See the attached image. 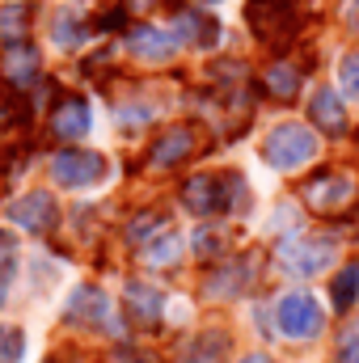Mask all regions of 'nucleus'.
I'll return each mask as SVG.
<instances>
[{
  "label": "nucleus",
  "mask_w": 359,
  "mask_h": 363,
  "mask_svg": "<svg viewBox=\"0 0 359 363\" xmlns=\"http://www.w3.org/2000/svg\"><path fill=\"white\" fill-rule=\"evenodd\" d=\"M351 194H355V182L347 178V174H317L313 182H304V199H309V207H317V211H334V207H343Z\"/></svg>",
  "instance_id": "nucleus-12"
},
{
  "label": "nucleus",
  "mask_w": 359,
  "mask_h": 363,
  "mask_svg": "<svg viewBox=\"0 0 359 363\" xmlns=\"http://www.w3.org/2000/svg\"><path fill=\"white\" fill-rule=\"evenodd\" d=\"M321 304H317V296H309V291H287L279 304H275V325H279V334L283 338H292V342H304V338H317L321 334Z\"/></svg>",
  "instance_id": "nucleus-4"
},
{
  "label": "nucleus",
  "mask_w": 359,
  "mask_h": 363,
  "mask_svg": "<svg viewBox=\"0 0 359 363\" xmlns=\"http://www.w3.org/2000/svg\"><path fill=\"white\" fill-rule=\"evenodd\" d=\"M330 245L326 241H296L287 254H283V262H287V271H296V274H317V271H326V262H330Z\"/></svg>",
  "instance_id": "nucleus-15"
},
{
  "label": "nucleus",
  "mask_w": 359,
  "mask_h": 363,
  "mask_svg": "<svg viewBox=\"0 0 359 363\" xmlns=\"http://www.w3.org/2000/svg\"><path fill=\"white\" fill-rule=\"evenodd\" d=\"M241 363H275V359H270V355H263V351H254V355H245Z\"/></svg>",
  "instance_id": "nucleus-26"
},
{
  "label": "nucleus",
  "mask_w": 359,
  "mask_h": 363,
  "mask_svg": "<svg viewBox=\"0 0 359 363\" xmlns=\"http://www.w3.org/2000/svg\"><path fill=\"white\" fill-rule=\"evenodd\" d=\"M300 0H250L245 4V21L250 30L270 43V47H283L296 30H300Z\"/></svg>",
  "instance_id": "nucleus-2"
},
{
  "label": "nucleus",
  "mask_w": 359,
  "mask_h": 363,
  "mask_svg": "<svg viewBox=\"0 0 359 363\" xmlns=\"http://www.w3.org/2000/svg\"><path fill=\"white\" fill-rule=\"evenodd\" d=\"M263 157L275 169H300L317 157V135L304 123H279L263 144Z\"/></svg>",
  "instance_id": "nucleus-3"
},
{
  "label": "nucleus",
  "mask_w": 359,
  "mask_h": 363,
  "mask_svg": "<svg viewBox=\"0 0 359 363\" xmlns=\"http://www.w3.org/2000/svg\"><path fill=\"white\" fill-rule=\"evenodd\" d=\"M123 313H127L131 325H140V330H157V325H161V313H165V296H161L157 287L131 279V283L123 287Z\"/></svg>",
  "instance_id": "nucleus-7"
},
{
  "label": "nucleus",
  "mask_w": 359,
  "mask_h": 363,
  "mask_svg": "<svg viewBox=\"0 0 359 363\" xmlns=\"http://www.w3.org/2000/svg\"><path fill=\"white\" fill-rule=\"evenodd\" d=\"M30 4H9V9H0V43L9 47V51H17V47H26V34H30Z\"/></svg>",
  "instance_id": "nucleus-16"
},
{
  "label": "nucleus",
  "mask_w": 359,
  "mask_h": 363,
  "mask_svg": "<svg viewBox=\"0 0 359 363\" xmlns=\"http://www.w3.org/2000/svg\"><path fill=\"white\" fill-rule=\"evenodd\" d=\"M338 81H343V89L351 93V97H359V51L343 55V64H338Z\"/></svg>",
  "instance_id": "nucleus-24"
},
{
  "label": "nucleus",
  "mask_w": 359,
  "mask_h": 363,
  "mask_svg": "<svg viewBox=\"0 0 359 363\" xmlns=\"http://www.w3.org/2000/svg\"><path fill=\"white\" fill-rule=\"evenodd\" d=\"M106 169H110L106 157L93 152V148H64V152H55V161H51V178L60 182V186H68V190H81V186L101 182Z\"/></svg>",
  "instance_id": "nucleus-5"
},
{
  "label": "nucleus",
  "mask_w": 359,
  "mask_h": 363,
  "mask_svg": "<svg viewBox=\"0 0 359 363\" xmlns=\"http://www.w3.org/2000/svg\"><path fill=\"white\" fill-rule=\"evenodd\" d=\"M224 351H228V334L203 330V334H194V338L186 342V363H220Z\"/></svg>",
  "instance_id": "nucleus-17"
},
{
  "label": "nucleus",
  "mask_w": 359,
  "mask_h": 363,
  "mask_svg": "<svg viewBox=\"0 0 359 363\" xmlns=\"http://www.w3.org/2000/svg\"><path fill=\"white\" fill-rule=\"evenodd\" d=\"M330 296H334V308H351L359 296V262H347L343 271L334 274V287H330Z\"/></svg>",
  "instance_id": "nucleus-19"
},
{
  "label": "nucleus",
  "mask_w": 359,
  "mask_h": 363,
  "mask_svg": "<svg viewBox=\"0 0 359 363\" xmlns=\"http://www.w3.org/2000/svg\"><path fill=\"white\" fill-rule=\"evenodd\" d=\"M13 274H17V254H13V241H9V237H0V304H4V296H9Z\"/></svg>",
  "instance_id": "nucleus-23"
},
{
  "label": "nucleus",
  "mask_w": 359,
  "mask_h": 363,
  "mask_svg": "<svg viewBox=\"0 0 359 363\" xmlns=\"http://www.w3.org/2000/svg\"><path fill=\"white\" fill-rule=\"evenodd\" d=\"M245 194V182L241 174H224V178H190L182 186V203L190 207V216H228Z\"/></svg>",
  "instance_id": "nucleus-1"
},
{
  "label": "nucleus",
  "mask_w": 359,
  "mask_h": 363,
  "mask_svg": "<svg viewBox=\"0 0 359 363\" xmlns=\"http://www.w3.org/2000/svg\"><path fill=\"white\" fill-rule=\"evenodd\" d=\"M309 114H313V123H317L326 135H343V131H347V110H343L338 93L326 89V85L313 93V101H309Z\"/></svg>",
  "instance_id": "nucleus-13"
},
{
  "label": "nucleus",
  "mask_w": 359,
  "mask_h": 363,
  "mask_svg": "<svg viewBox=\"0 0 359 363\" xmlns=\"http://www.w3.org/2000/svg\"><path fill=\"white\" fill-rule=\"evenodd\" d=\"M334 363H359V334H351V338H347V342L338 347Z\"/></svg>",
  "instance_id": "nucleus-25"
},
{
  "label": "nucleus",
  "mask_w": 359,
  "mask_h": 363,
  "mask_svg": "<svg viewBox=\"0 0 359 363\" xmlns=\"http://www.w3.org/2000/svg\"><path fill=\"white\" fill-rule=\"evenodd\" d=\"M174 38L190 47H216L220 43V21L199 9H174Z\"/></svg>",
  "instance_id": "nucleus-11"
},
{
  "label": "nucleus",
  "mask_w": 359,
  "mask_h": 363,
  "mask_svg": "<svg viewBox=\"0 0 359 363\" xmlns=\"http://www.w3.org/2000/svg\"><path fill=\"white\" fill-rule=\"evenodd\" d=\"M127 47H131L140 60H170L174 47H178V38L165 34V30H157V26H136V30L127 34Z\"/></svg>",
  "instance_id": "nucleus-14"
},
{
  "label": "nucleus",
  "mask_w": 359,
  "mask_h": 363,
  "mask_svg": "<svg viewBox=\"0 0 359 363\" xmlns=\"http://www.w3.org/2000/svg\"><path fill=\"white\" fill-rule=\"evenodd\" d=\"M300 81H304V68L300 64H275L267 72V89L275 97H296L300 93Z\"/></svg>",
  "instance_id": "nucleus-18"
},
{
  "label": "nucleus",
  "mask_w": 359,
  "mask_h": 363,
  "mask_svg": "<svg viewBox=\"0 0 359 363\" xmlns=\"http://www.w3.org/2000/svg\"><path fill=\"white\" fill-rule=\"evenodd\" d=\"M178 254H182V237H174V233H170V237H165L161 245H157V241H148V245H144V258H148V262H157V267L174 262Z\"/></svg>",
  "instance_id": "nucleus-21"
},
{
  "label": "nucleus",
  "mask_w": 359,
  "mask_h": 363,
  "mask_svg": "<svg viewBox=\"0 0 359 363\" xmlns=\"http://www.w3.org/2000/svg\"><path fill=\"white\" fill-rule=\"evenodd\" d=\"M9 220H13L17 228H26V233H51L55 220H60V203H55V194H47V190H30V194H21V199L9 207Z\"/></svg>",
  "instance_id": "nucleus-6"
},
{
  "label": "nucleus",
  "mask_w": 359,
  "mask_h": 363,
  "mask_svg": "<svg viewBox=\"0 0 359 363\" xmlns=\"http://www.w3.org/2000/svg\"><path fill=\"white\" fill-rule=\"evenodd\" d=\"M161 228H170V216H161V211H157V216H153V211H144V220L127 224V237L144 245V241H148V233H161Z\"/></svg>",
  "instance_id": "nucleus-22"
},
{
  "label": "nucleus",
  "mask_w": 359,
  "mask_h": 363,
  "mask_svg": "<svg viewBox=\"0 0 359 363\" xmlns=\"http://www.w3.org/2000/svg\"><path fill=\"white\" fill-rule=\"evenodd\" d=\"M207 4H216V0H207Z\"/></svg>",
  "instance_id": "nucleus-28"
},
{
  "label": "nucleus",
  "mask_w": 359,
  "mask_h": 363,
  "mask_svg": "<svg viewBox=\"0 0 359 363\" xmlns=\"http://www.w3.org/2000/svg\"><path fill=\"white\" fill-rule=\"evenodd\" d=\"M68 321L89 330H110V296L101 287H77L68 300Z\"/></svg>",
  "instance_id": "nucleus-10"
},
{
  "label": "nucleus",
  "mask_w": 359,
  "mask_h": 363,
  "mask_svg": "<svg viewBox=\"0 0 359 363\" xmlns=\"http://www.w3.org/2000/svg\"><path fill=\"white\" fill-rule=\"evenodd\" d=\"M148 4H153V0H127V9H131V13H144Z\"/></svg>",
  "instance_id": "nucleus-27"
},
{
  "label": "nucleus",
  "mask_w": 359,
  "mask_h": 363,
  "mask_svg": "<svg viewBox=\"0 0 359 363\" xmlns=\"http://www.w3.org/2000/svg\"><path fill=\"white\" fill-rule=\"evenodd\" d=\"M89 127H93L89 97L68 93V97L55 101V110H51V131H55L60 140H81V135H89Z\"/></svg>",
  "instance_id": "nucleus-9"
},
{
  "label": "nucleus",
  "mask_w": 359,
  "mask_h": 363,
  "mask_svg": "<svg viewBox=\"0 0 359 363\" xmlns=\"http://www.w3.org/2000/svg\"><path fill=\"white\" fill-rule=\"evenodd\" d=\"M190 152H199V127H190V123H174V127H165V131L157 135L148 161H153L157 169H170V165L186 161Z\"/></svg>",
  "instance_id": "nucleus-8"
},
{
  "label": "nucleus",
  "mask_w": 359,
  "mask_h": 363,
  "mask_svg": "<svg viewBox=\"0 0 359 363\" xmlns=\"http://www.w3.org/2000/svg\"><path fill=\"white\" fill-rule=\"evenodd\" d=\"M26 359V330L21 325H0V363Z\"/></svg>",
  "instance_id": "nucleus-20"
}]
</instances>
